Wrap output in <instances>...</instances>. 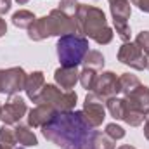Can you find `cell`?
I'll list each match as a JSON object with an SVG mask.
<instances>
[{"instance_id":"6da1fadb","label":"cell","mask_w":149,"mask_h":149,"mask_svg":"<svg viewBox=\"0 0 149 149\" xmlns=\"http://www.w3.org/2000/svg\"><path fill=\"white\" fill-rule=\"evenodd\" d=\"M47 141L61 149H90L95 130L87 123L81 111L56 113V116L42 127Z\"/></svg>"},{"instance_id":"7a4b0ae2","label":"cell","mask_w":149,"mask_h":149,"mask_svg":"<svg viewBox=\"0 0 149 149\" xmlns=\"http://www.w3.org/2000/svg\"><path fill=\"white\" fill-rule=\"evenodd\" d=\"M70 33H78L76 17L63 12L59 7L52 9L49 16L38 17L28 28V37L35 42H42L49 37H64Z\"/></svg>"},{"instance_id":"3957f363","label":"cell","mask_w":149,"mask_h":149,"mask_svg":"<svg viewBox=\"0 0 149 149\" xmlns=\"http://www.w3.org/2000/svg\"><path fill=\"white\" fill-rule=\"evenodd\" d=\"M78 23V33L85 38H92L99 45H108L113 40V30L108 26L106 16L99 7L80 3L74 14Z\"/></svg>"},{"instance_id":"277c9868","label":"cell","mask_w":149,"mask_h":149,"mask_svg":"<svg viewBox=\"0 0 149 149\" xmlns=\"http://www.w3.org/2000/svg\"><path fill=\"white\" fill-rule=\"evenodd\" d=\"M57 57L63 68H76L81 64L83 57L87 56L88 40L80 33H70L64 37H59L57 40Z\"/></svg>"},{"instance_id":"5b68a950","label":"cell","mask_w":149,"mask_h":149,"mask_svg":"<svg viewBox=\"0 0 149 149\" xmlns=\"http://www.w3.org/2000/svg\"><path fill=\"white\" fill-rule=\"evenodd\" d=\"M76 101H78V97L73 90H63V88H57L56 85L45 83L37 104H49L57 113H64L73 111L76 106Z\"/></svg>"},{"instance_id":"8992f818","label":"cell","mask_w":149,"mask_h":149,"mask_svg":"<svg viewBox=\"0 0 149 149\" xmlns=\"http://www.w3.org/2000/svg\"><path fill=\"white\" fill-rule=\"evenodd\" d=\"M109 9H111L113 16V24L116 28L118 37L123 42L130 40V26H128V19L132 14V7H130V0H109Z\"/></svg>"},{"instance_id":"52a82bcc","label":"cell","mask_w":149,"mask_h":149,"mask_svg":"<svg viewBox=\"0 0 149 149\" xmlns=\"http://www.w3.org/2000/svg\"><path fill=\"white\" fill-rule=\"evenodd\" d=\"M28 74L24 73L23 68H9V70H0V94L14 95L21 90H24Z\"/></svg>"},{"instance_id":"ba28073f","label":"cell","mask_w":149,"mask_h":149,"mask_svg":"<svg viewBox=\"0 0 149 149\" xmlns=\"http://www.w3.org/2000/svg\"><path fill=\"white\" fill-rule=\"evenodd\" d=\"M106 108H108V111L111 113V116L114 120H121V121L128 123L130 127H139V125L146 120V116L137 114V113L132 111V109L127 106L125 99H120V97H111V99H108V101H106Z\"/></svg>"},{"instance_id":"9c48e42d","label":"cell","mask_w":149,"mask_h":149,"mask_svg":"<svg viewBox=\"0 0 149 149\" xmlns=\"http://www.w3.org/2000/svg\"><path fill=\"white\" fill-rule=\"evenodd\" d=\"M118 61L134 68V70H148V59L144 56V52L141 50V47L135 42H125L120 50H118Z\"/></svg>"},{"instance_id":"30bf717a","label":"cell","mask_w":149,"mask_h":149,"mask_svg":"<svg viewBox=\"0 0 149 149\" xmlns=\"http://www.w3.org/2000/svg\"><path fill=\"white\" fill-rule=\"evenodd\" d=\"M83 116L87 120V123L92 128H97L102 125L104 118H106V108H104V101L99 99L94 92L87 94L85 102H83Z\"/></svg>"},{"instance_id":"8fae6325","label":"cell","mask_w":149,"mask_h":149,"mask_svg":"<svg viewBox=\"0 0 149 149\" xmlns=\"http://www.w3.org/2000/svg\"><path fill=\"white\" fill-rule=\"evenodd\" d=\"M92 92L102 99L104 102L111 97H116V94H120V80L113 71H102L97 74L95 85L92 88Z\"/></svg>"},{"instance_id":"7c38bea8","label":"cell","mask_w":149,"mask_h":149,"mask_svg":"<svg viewBox=\"0 0 149 149\" xmlns=\"http://www.w3.org/2000/svg\"><path fill=\"white\" fill-rule=\"evenodd\" d=\"M26 113H28V106H26L24 99H21L17 95L0 106V121L3 125H17Z\"/></svg>"},{"instance_id":"4fadbf2b","label":"cell","mask_w":149,"mask_h":149,"mask_svg":"<svg viewBox=\"0 0 149 149\" xmlns=\"http://www.w3.org/2000/svg\"><path fill=\"white\" fill-rule=\"evenodd\" d=\"M123 99L134 113L142 114V116H146L149 113V87H146V85L141 83L137 88L128 92Z\"/></svg>"},{"instance_id":"5bb4252c","label":"cell","mask_w":149,"mask_h":149,"mask_svg":"<svg viewBox=\"0 0 149 149\" xmlns=\"http://www.w3.org/2000/svg\"><path fill=\"white\" fill-rule=\"evenodd\" d=\"M56 109L49 104H37V108H33L28 113V125L37 128V127H45L54 116H56Z\"/></svg>"},{"instance_id":"9a60e30c","label":"cell","mask_w":149,"mask_h":149,"mask_svg":"<svg viewBox=\"0 0 149 149\" xmlns=\"http://www.w3.org/2000/svg\"><path fill=\"white\" fill-rule=\"evenodd\" d=\"M43 85H45V76H43L42 71H33V73L28 74L24 90H26V95H28L33 102H38V97H40V94H42Z\"/></svg>"},{"instance_id":"2e32d148","label":"cell","mask_w":149,"mask_h":149,"mask_svg":"<svg viewBox=\"0 0 149 149\" xmlns=\"http://www.w3.org/2000/svg\"><path fill=\"white\" fill-rule=\"evenodd\" d=\"M78 70L76 68H57L56 73H54V80L56 83L63 88V90H71L76 81H78Z\"/></svg>"},{"instance_id":"e0dca14e","label":"cell","mask_w":149,"mask_h":149,"mask_svg":"<svg viewBox=\"0 0 149 149\" xmlns=\"http://www.w3.org/2000/svg\"><path fill=\"white\" fill-rule=\"evenodd\" d=\"M14 134H16V139H17L19 146H23V148H31V146H37L38 144L33 130H30V125L17 123L16 128H14Z\"/></svg>"},{"instance_id":"ac0fdd59","label":"cell","mask_w":149,"mask_h":149,"mask_svg":"<svg viewBox=\"0 0 149 149\" xmlns=\"http://www.w3.org/2000/svg\"><path fill=\"white\" fill-rule=\"evenodd\" d=\"M35 21H37L35 14L26 10V9H21V10L14 12V16H12V24L17 26V28H24V30H28Z\"/></svg>"},{"instance_id":"d6986e66","label":"cell","mask_w":149,"mask_h":149,"mask_svg":"<svg viewBox=\"0 0 149 149\" xmlns=\"http://www.w3.org/2000/svg\"><path fill=\"white\" fill-rule=\"evenodd\" d=\"M81 64H83V68H90V70L101 71L104 68V56L99 50H88L87 56L83 57Z\"/></svg>"},{"instance_id":"ffe728a7","label":"cell","mask_w":149,"mask_h":149,"mask_svg":"<svg viewBox=\"0 0 149 149\" xmlns=\"http://www.w3.org/2000/svg\"><path fill=\"white\" fill-rule=\"evenodd\" d=\"M0 146H5V148L10 149H24L23 146H19L17 139H16V134L12 128H9V125H3L0 128Z\"/></svg>"},{"instance_id":"44dd1931","label":"cell","mask_w":149,"mask_h":149,"mask_svg":"<svg viewBox=\"0 0 149 149\" xmlns=\"http://www.w3.org/2000/svg\"><path fill=\"white\" fill-rule=\"evenodd\" d=\"M118 80H120V92L123 95H127L128 92H132L134 88H137L141 85V80L135 74H130V73H123L121 76H118Z\"/></svg>"},{"instance_id":"7402d4cb","label":"cell","mask_w":149,"mask_h":149,"mask_svg":"<svg viewBox=\"0 0 149 149\" xmlns=\"http://www.w3.org/2000/svg\"><path fill=\"white\" fill-rule=\"evenodd\" d=\"M116 141L111 139L108 134H102V132H95L94 137H92V146L90 149H114Z\"/></svg>"},{"instance_id":"603a6c76","label":"cell","mask_w":149,"mask_h":149,"mask_svg":"<svg viewBox=\"0 0 149 149\" xmlns=\"http://www.w3.org/2000/svg\"><path fill=\"white\" fill-rule=\"evenodd\" d=\"M97 71L95 70H90V68H83L80 74H78V81L81 83V87L83 88H87V90H90L92 92V88H94V85H95V80H97Z\"/></svg>"},{"instance_id":"cb8c5ba5","label":"cell","mask_w":149,"mask_h":149,"mask_svg":"<svg viewBox=\"0 0 149 149\" xmlns=\"http://www.w3.org/2000/svg\"><path fill=\"white\" fill-rule=\"evenodd\" d=\"M135 43L141 47V50L144 52L146 59H148V70H149V31H141L135 37Z\"/></svg>"},{"instance_id":"d4e9b609","label":"cell","mask_w":149,"mask_h":149,"mask_svg":"<svg viewBox=\"0 0 149 149\" xmlns=\"http://www.w3.org/2000/svg\"><path fill=\"white\" fill-rule=\"evenodd\" d=\"M104 134H108V135H109L111 139H114V141H120V139L125 137V130H123L120 125H116V123H109V125H106Z\"/></svg>"},{"instance_id":"484cf974","label":"cell","mask_w":149,"mask_h":149,"mask_svg":"<svg viewBox=\"0 0 149 149\" xmlns=\"http://www.w3.org/2000/svg\"><path fill=\"white\" fill-rule=\"evenodd\" d=\"M78 2L76 0H61V3H59V9L63 10V12H66V14H70V16H74L76 14V10H78Z\"/></svg>"},{"instance_id":"4316f807","label":"cell","mask_w":149,"mask_h":149,"mask_svg":"<svg viewBox=\"0 0 149 149\" xmlns=\"http://www.w3.org/2000/svg\"><path fill=\"white\" fill-rule=\"evenodd\" d=\"M134 5H137L142 12H148L149 14V0H130Z\"/></svg>"},{"instance_id":"83f0119b","label":"cell","mask_w":149,"mask_h":149,"mask_svg":"<svg viewBox=\"0 0 149 149\" xmlns=\"http://www.w3.org/2000/svg\"><path fill=\"white\" fill-rule=\"evenodd\" d=\"M10 10V0H0V16Z\"/></svg>"},{"instance_id":"f1b7e54d","label":"cell","mask_w":149,"mask_h":149,"mask_svg":"<svg viewBox=\"0 0 149 149\" xmlns=\"http://www.w3.org/2000/svg\"><path fill=\"white\" fill-rule=\"evenodd\" d=\"M144 137L149 141V113L146 114V120H144Z\"/></svg>"},{"instance_id":"f546056e","label":"cell","mask_w":149,"mask_h":149,"mask_svg":"<svg viewBox=\"0 0 149 149\" xmlns=\"http://www.w3.org/2000/svg\"><path fill=\"white\" fill-rule=\"evenodd\" d=\"M5 33H7V23H5V19L0 17V37H3Z\"/></svg>"},{"instance_id":"4dcf8cb0","label":"cell","mask_w":149,"mask_h":149,"mask_svg":"<svg viewBox=\"0 0 149 149\" xmlns=\"http://www.w3.org/2000/svg\"><path fill=\"white\" fill-rule=\"evenodd\" d=\"M118 149H135V148H132V146H120Z\"/></svg>"},{"instance_id":"1f68e13d","label":"cell","mask_w":149,"mask_h":149,"mask_svg":"<svg viewBox=\"0 0 149 149\" xmlns=\"http://www.w3.org/2000/svg\"><path fill=\"white\" fill-rule=\"evenodd\" d=\"M16 2H17V3H21V5H23V3H26V2H30V0H16Z\"/></svg>"},{"instance_id":"d6a6232c","label":"cell","mask_w":149,"mask_h":149,"mask_svg":"<svg viewBox=\"0 0 149 149\" xmlns=\"http://www.w3.org/2000/svg\"><path fill=\"white\" fill-rule=\"evenodd\" d=\"M0 149H10V148H5V146H0Z\"/></svg>"},{"instance_id":"836d02e7","label":"cell","mask_w":149,"mask_h":149,"mask_svg":"<svg viewBox=\"0 0 149 149\" xmlns=\"http://www.w3.org/2000/svg\"><path fill=\"white\" fill-rule=\"evenodd\" d=\"M0 106H2V104H0Z\"/></svg>"}]
</instances>
